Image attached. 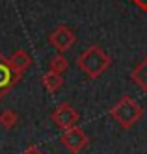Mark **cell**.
<instances>
[{"mask_svg":"<svg viewBox=\"0 0 147 154\" xmlns=\"http://www.w3.org/2000/svg\"><path fill=\"white\" fill-rule=\"evenodd\" d=\"M112 58L108 56V52L104 48H101L99 45H89L84 52L78 54L76 58V67L80 69L89 80H97L104 71L110 69Z\"/></svg>","mask_w":147,"mask_h":154,"instance_id":"cell-1","label":"cell"},{"mask_svg":"<svg viewBox=\"0 0 147 154\" xmlns=\"http://www.w3.org/2000/svg\"><path fill=\"white\" fill-rule=\"evenodd\" d=\"M108 113L123 130H130L143 117V108L138 100H134L132 97L123 95L116 100V104L110 108Z\"/></svg>","mask_w":147,"mask_h":154,"instance_id":"cell-2","label":"cell"},{"mask_svg":"<svg viewBox=\"0 0 147 154\" xmlns=\"http://www.w3.org/2000/svg\"><path fill=\"white\" fill-rule=\"evenodd\" d=\"M50 119H52V123L63 132V130H69V128L76 126L78 119H80V113H78V109L71 102H60L52 109Z\"/></svg>","mask_w":147,"mask_h":154,"instance_id":"cell-3","label":"cell"},{"mask_svg":"<svg viewBox=\"0 0 147 154\" xmlns=\"http://www.w3.org/2000/svg\"><path fill=\"white\" fill-rule=\"evenodd\" d=\"M49 43H50V47L58 54H65V52H69L75 47L76 34L67 24H58L49 34Z\"/></svg>","mask_w":147,"mask_h":154,"instance_id":"cell-4","label":"cell"},{"mask_svg":"<svg viewBox=\"0 0 147 154\" xmlns=\"http://www.w3.org/2000/svg\"><path fill=\"white\" fill-rule=\"evenodd\" d=\"M60 143L71 154H80L86 147H89V137L80 126H73L69 130H63L60 136Z\"/></svg>","mask_w":147,"mask_h":154,"instance_id":"cell-5","label":"cell"},{"mask_svg":"<svg viewBox=\"0 0 147 154\" xmlns=\"http://www.w3.org/2000/svg\"><path fill=\"white\" fill-rule=\"evenodd\" d=\"M21 78H22V74L11 67L9 60L4 54H0V100L21 82Z\"/></svg>","mask_w":147,"mask_h":154,"instance_id":"cell-6","label":"cell"},{"mask_svg":"<svg viewBox=\"0 0 147 154\" xmlns=\"http://www.w3.org/2000/svg\"><path fill=\"white\" fill-rule=\"evenodd\" d=\"M9 60V65L13 67L17 72H21V74H24V71L30 67V65L34 63V60H32V56L24 50V48H19V50H15L11 56L8 58Z\"/></svg>","mask_w":147,"mask_h":154,"instance_id":"cell-7","label":"cell"},{"mask_svg":"<svg viewBox=\"0 0 147 154\" xmlns=\"http://www.w3.org/2000/svg\"><path fill=\"white\" fill-rule=\"evenodd\" d=\"M41 85L47 89L49 93H56L63 87V78H62V72H56V71H47L41 76Z\"/></svg>","mask_w":147,"mask_h":154,"instance_id":"cell-8","label":"cell"},{"mask_svg":"<svg viewBox=\"0 0 147 154\" xmlns=\"http://www.w3.org/2000/svg\"><path fill=\"white\" fill-rule=\"evenodd\" d=\"M130 80L136 84L143 93H147V56L130 71Z\"/></svg>","mask_w":147,"mask_h":154,"instance_id":"cell-9","label":"cell"},{"mask_svg":"<svg viewBox=\"0 0 147 154\" xmlns=\"http://www.w3.org/2000/svg\"><path fill=\"white\" fill-rule=\"evenodd\" d=\"M19 123V113L13 112V109H4V112H0V126L4 130H11L15 128Z\"/></svg>","mask_w":147,"mask_h":154,"instance_id":"cell-10","label":"cell"},{"mask_svg":"<svg viewBox=\"0 0 147 154\" xmlns=\"http://www.w3.org/2000/svg\"><path fill=\"white\" fill-rule=\"evenodd\" d=\"M49 69L56 71V72H65L67 69H69V60L65 58V54L56 52V56H52L50 61H49Z\"/></svg>","mask_w":147,"mask_h":154,"instance_id":"cell-11","label":"cell"},{"mask_svg":"<svg viewBox=\"0 0 147 154\" xmlns=\"http://www.w3.org/2000/svg\"><path fill=\"white\" fill-rule=\"evenodd\" d=\"M130 2L136 6L138 9H142V11H145V13H147V0H130Z\"/></svg>","mask_w":147,"mask_h":154,"instance_id":"cell-12","label":"cell"},{"mask_svg":"<svg viewBox=\"0 0 147 154\" xmlns=\"http://www.w3.org/2000/svg\"><path fill=\"white\" fill-rule=\"evenodd\" d=\"M22 154H43V152H41V150H39L36 145H30V147H28L24 152H22Z\"/></svg>","mask_w":147,"mask_h":154,"instance_id":"cell-13","label":"cell"}]
</instances>
